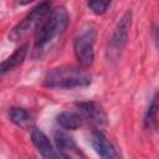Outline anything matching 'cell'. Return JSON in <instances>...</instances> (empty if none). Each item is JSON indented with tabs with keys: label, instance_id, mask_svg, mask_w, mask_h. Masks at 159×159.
I'll return each instance as SVG.
<instances>
[{
	"label": "cell",
	"instance_id": "cell-1",
	"mask_svg": "<svg viewBox=\"0 0 159 159\" xmlns=\"http://www.w3.org/2000/svg\"><path fill=\"white\" fill-rule=\"evenodd\" d=\"M70 21V16L67 10L63 6L56 7L51 11L43 25L36 32L34 51L36 56H41L43 52L51 47V45L58 39L67 29Z\"/></svg>",
	"mask_w": 159,
	"mask_h": 159
},
{
	"label": "cell",
	"instance_id": "cell-2",
	"mask_svg": "<svg viewBox=\"0 0 159 159\" xmlns=\"http://www.w3.org/2000/svg\"><path fill=\"white\" fill-rule=\"evenodd\" d=\"M92 82L91 75L82 67L61 66L50 70L43 80L45 86L50 88L71 89L76 87H87Z\"/></svg>",
	"mask_w": 159,
	"mask_h": 159
},
{
	"label": "cell",
	"instance_id": "cell-3",
	"mask_svg": "<svg viewBox=\"0 0 159 159\" xmlns=\"http://www.w3.org/2000/svg\"><path fill=\"white\" fill-rule=\"evenodd\" d=\"M51 4L43 1L39 4L22 21H20L9 34V39L11 41H19L27 37L31 34H35L43 25L48 15L51 14Z\"/></svg>",
	"mask_w": 159,
	"mask_h": 159
},
{
	"label": "cell",
	"instance_id": "cell-4",
	"mask_svg": "<svg viewBox=\"0 0 159 159\" xmlns=\"http://www.w3.org/2000/svg\"><path fill=\"white\" fill-rule=\"evenodd\" d=\"M94 41H96V27L92 24L84 25L75 37L73 50L76 58L82 68H88L93 63Z\"/></svg>",
	"mask_w": 159,
	"mask_h": 159
},
{
	"label": "cell",
	"instance_id": "cell-5",
	"mask_svg": "<svg viewBox=\"0 0 159 159\" xmlns=\"http://www.w3.org/2000/svg\"><path fill=\"white\" fill-rule=\"evenodd\" d=\"M92 147L102 159H120V154L113 142L99 129L92 132Z\"/></svg>",
	"mask_w": 159,
	"mask_h": 159
},
{
	"label": "cell",
	"instance_id": "cell-6",
	"mask_svg": "<svg viewBox=\"0 0 159 159\" xmlns=\"http://www.w3.org/2000/svg\"><path fill=\"white\" fill-rule=\"evenodd\" d=\"M130 22H132V12L127 11L119 20L113 36L109 42V47H108V52H111V55L113 53H118L125 45L127 39H128V32L130 29Z\"/></svg>",
	"mask_w": 159,
	"mask_h": 159
},
{
	"label": "cell",
	"instance_id": "cell-7",
	"mask_svg": "<svg viewBox=\"0 0 159 159\" xmlns=\"http://www.w3.org/2000/svg\"><path fill=\"white\" fill-rule=\"evenodd\" d=\"M81 112V117L84 118L96 128H101L107 124V114L103 108L96 102H78L76 103Z\"/></svg>",
	"mask_w": 159,
	"mask_h": 159
},
{
	"label": "cell",
	"instance_id": "cell-8",
	"mask_svg": "<svg viewBox=\"0 0 159 159\" xmlns=\"http://www.w3.org/2000/svg\"><path fill=\"white\" fill-rule=\"evenodd\" d=\"M55 143L58 149V154L62 159H84L83 153L77 147L71 135L65 132L55 133Z\"/></svg>",
	"mask_w": 159,
	"mask_h": 159
},
{
	"label": "cell",
	"instance_id": "cell-9",
	"mask_svg": "<svg viewBox=\"0 0 159 159\" xmlns=\"http://www.w3.org/2000/svg\"><path fill=\"white\" fill-rule=\"evenodd\" d=\"M31 139H32V143L35 144V147L37 148V150L40 152V154L45 159H62L61 155L58 154V152L51 144L47 135L42 130H40L37 128H32Z\"/></svg>",
	"mask_w": 159,
	"mask_h": 159
},
{
	"label": "cell",
	"instance_id": "cell-10",
	"mask_svg": "<svg viewBox=\"0 0 159 159\" xmlns=\"http://www.w3.org/2000/svg\"><path fill=\"white\" fill-rule=\"evenodd\" d=\"M27 48H29V46H27L26 43L22 45V46H20L19 48L15 50V52H14L11 56H9L6 60H4V61L0 63V80H1L2 76H5L7 72L12 71L15 67L20 66V65L24 62V60H25V57H26V55H27Z\"/></svg>",
	"mask_w": 159,
	"mask_h": 159
},
{
	"label": "cell",
	"instance_id": "cell-11",
	"mask_svg": "<svg viewBox=\"0 0 159 159\" xmlns=\"http://www.w3.org/2000/svg\"><path fill=\"white\" fill-rule=\"evenodd\" d=\"M57 122L62 128L75 130L82 125V117L77 112L66 111L57 116Z\"/></svg>",
	"mask_w": 159,
	"mask_h": 159
},
{
	"label": "cell",
	"instance_id": "cell-12",
	"mask_svg": "<svg viewBox=\"0 0 159 159\" xmlns=\"http://www.w3.org/2000/svg\"><path fill=\"white\" fill-rule=\"evenodd\" d=\"M9 117L14 124L21 128H29L31 127V114L20 107H12L9 111Z\"/></svg>",
	"mask_w": 159,
	"mask_h": 159
},
{
	"label": "cell",
	"instance_id": "cell-13",
	"mask_svg": "<svg viewBox=\"0 0 159 159\" xmlns=\"http://www.w3.org/2000/svg\"><path fill=\"white\" fill-rule=\"evenodd\" d=\"M157 112H158V98L157 96H154V98L152 99L148 109H147V113H145V118H144V123H145V127L148 129H153L155 128V124H157Z\"/></svg>",
	"mask_w": 159,
	"mask_h": 159
},
{
	"label": "cell",
	"instance_id": "cell-14",
	"mask_svg": "<svg viewBox=\"0 0 159 159\" xmlns=\"http://www.w3.org/2000/svg\"><path fill=\"white\" fill-rule=\"evenodd\" d=\"M109 6V1H101V0H96V1H91L88 2V7L91 9V11L96 15H102L107 11Z\"/></svg>",
	"mask_w": 159,
	"mask_h": 159
}]
</instances>
